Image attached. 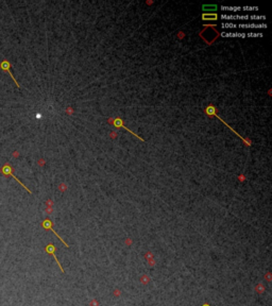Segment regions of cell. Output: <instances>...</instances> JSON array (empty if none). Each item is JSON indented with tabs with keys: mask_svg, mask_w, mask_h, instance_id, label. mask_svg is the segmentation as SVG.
<instances>
[{
	"mask_svg": "<svg viewBox=\"0 0 272 306\" xmlns=\"http://www.w3.org/2000/svg\"><path fill=\"white\" fill-rule=\"evenodd\" d=\"M108 122H110L111 124H113V126H114L115 128H117V129H118V128H124L127 131H129V132H130V133H132V134H133V135H134V136H136V137L139 138L140 140H144V139H142V138H140L139 136L137 135V134H135V133H133L131 130H129V128H127V126H124L123 123H122V120L120 119V118H115V119H113V118H110V119H108Z\"/></svg>",
	"mask_w": 272,
	"mask_h": 306,
	"instance_id": "6da1fadb",
	"label": "cell"
},
{
	"mask_svg": "<svg viewBox=\"0 0 272 306\" xmlns=\"http://www.w3.org/2000/svg\"><path fill=\"white\" fill-rule=\"evenodd\" d=\"M43 226L44 227H45V229H47V230H51V231H52V232H53L54 233V234H55L56 235V236H58V238H59V239H61V241H62V242H63L64 243V245H65V247H69V245H67V243H66L65 242V241H64L63 240V239H62L61 238V237H60L59 236V235H58V234H56V232H54V230H52V225H51V221H50V220H46V221H44V223H43Z\"/></svg>",
	"mask_w": 272,
	"mask_h": 306,
	"instance_id": "7a4b0ae2",
	"label": "cell"
},
{
	"mask_svg": "<svg viewBox=\"0 0 272 306\" xmlns=\"http://www.w3.org/2000/svg\"><path fill=\"white\" fill-rule=\"evenodd\" d=\"M46 251H47L48 253H50V254H52L54 256V258H55V261H56V264L59 265V267L61 268V270H62V272H64V270H63V268H62V266H61V264L59 263V261H58V258H56V256H55V254H54V251H55V247H54L53 245H48L47 247H46Z\"/></svg>",
	"mask_w": 272,
	"mask_h": 306,
	"instance_id": "3957f363",
	"label": "cell"
},
{
	"mask_svg": "<svg viewBox=\"0 0 272 306\" xmlns=\"http://www.w3.org/2000/svg\"><path fill=\"white\" fill-rule=\"evenodd\" d=\"M110 135H111V137H112V138H116V137H117V133L113 131V132H111Z\"/></svg>",
	"mask_w": 272,
	"mask_h": 306,
	"instance_id": "277c9868",
	"label": "cell"
},
{
	"mask_svg": "<svg viewBox=\"0 0 272 306\" xmlns=\"http://www.w3.org/2000/svg\"><path fill=\"white\" fill-rule=\"evenodd\" d=\"M67 113H68V114H72V108H67Z\"/></svg>",
	"mask_w": 272,
	"mask_h": 306,
	"instance_id": "5b68a950",
	"label": "cell"
},
{
	"mask_svg": "<svg viewBox=\"0 0 272 306\" xmlns=\"http://www.w3.org/2000/svg\"><path fill=\"white\" fill-rule=\"evenodd\" d=\"M203 306H209V305H208V304H204Z\"/></svg>",
	"mask_w": 272,
	"mask_h": 306,
	"instance_id": "8992f818",
	"label": "cell"
}]
</instances>
